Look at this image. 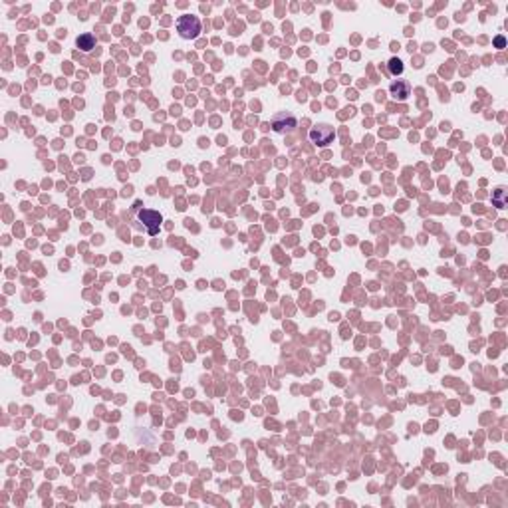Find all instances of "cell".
<instances>
[{"label": "cell", "mask_w": 508, "mask_h": 508, "mask_svg": "<svg viewBox=\"0 0 508 508\" xmlns=\"http://www.w3.org/2000/svg\"><path fill=\"white\" fill-rule=\"evenodd\" d=\"M177 32L183 40H195L199 34H201V20L197 16H191V14H185V16H179L177 20Z\"/></svg>", "instance_id": "cell-1"}, {"label": "cell", "mask_w": 508, "mask_h": 508, "mask_svg": "<svg viewBox=\"0 0 508 508\" xmlns=\"http://www.w3.org/2000/svg\"><path fill=\"white\" fill-rule=\"evenodd\" d=\"M137 218L141 220V224L147 228V233H149L151 237H155V235L159 233L161 222H163V216H161V213L143 209V211H139V213H137Z\"/></svg>", "instance_id": "cell-2"}, {"label": "cell", "mask_w": 508, "mask_h": 508, "mask_svg": "<svg viewBox=\"0 0 508 508\" xmlns=\"http://www.w3.org/2000/svg\"><path fill=\"white\" fill-rule=\"evenodd\" d=\"M310 139L316 143V145H328V143H332V139H334V129L330 127V125H316L312 131H310Z\"/></svg>", "instance_id": "cell-3"}, {"label": "cell", "mask_w": 508, "mask_h": 508, "mask_svg": "<svg viewBox=\"0 0 508 508\" xmlns=\"http://www.w3.org/2000/svg\"><path fill=\"white\" fill-rule=\"evenodd\" d=\"M272 127H274L276 133H286V131H290V129H294L296 127V117L294 115H290V113H288V115H286V113H280V115L274 117Z\"/></svg>", "instance_id": "cell-4"}, {"label": "cell", "mask_w": 508, "mask_h": 508, "mask_svg": "<svg viewBox=\"0 0 508 508\" xmlns=\"http://www.w3.org/2000/svg\"><path fill=\"white\" fill-rule=\"evenodd\" d=\"M76 44H78V48L83 50V52H89V50H94L96 48V38H94V34H81L80 38L76 40Z\"/></svg>", "instance_id": "cell-5"}, {"label": "cell", "mask_w": 508, "mask_h": 508, "mask_svg": "<svg viewBox=\"0 0 508 508\" xmlns=\"http://www.w3.org/2000/svg\"><path fill=\"white\" fill-rule=\"evenodd\" d=\"M391 94H393L395 98H399V100H405V98L409 96V83L397 80L395 83H391Z\"/></svg>", "instance_id": "cell-6"}, {"label": "cell", "mask_w": 508, "mask_h": 508, "mask_svg": "<svg viewBox=\"0 0 508 508\" xmlns=\"http://www.w3.org/2000/svg\"><path fill=\"white\" fill-rule=\"evenodd\" d=\"M387 70H389V74H391V76H399V74H403L401 60H399V58H391V60H389V64H387Z\"/></svg>", "instance_id": "cell-7"}, {"label": "cell", "mask_w": 508, "mask_h": 508, "mask_svg": "<svg viewBox=\"0 0 508 508\" xmlns=\"http://www.w3.org/2000/svg\"><path fill=\"white\" fill-rule=\"evenodd\" d=\"M494 44H496V46H498V48H504V44H506V40H504V38H502V36H498V38H496V40H494Z\"/></svg>", "instance_id": "cell-8"}]
</instances>
